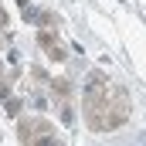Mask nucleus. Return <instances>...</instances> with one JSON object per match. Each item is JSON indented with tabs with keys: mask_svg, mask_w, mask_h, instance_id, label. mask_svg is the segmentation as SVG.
I'll use <instances>...</instances> for the list:
<instances>
[{
	"mask_svg": "<svg viewBox=\"0 0 146 146\" xmlns=\"http://www.w3.org/2000/svg\"><path fill=\"white\" fill-rule=\"evenodd\" d=\"M85 119L99 133L119 129L129 119V99H126V92L115 82H106L102 75H92V85L85 88Z\"/></svg>",
	"mask_w": 146,
	"mask_h": 146,
	"instance_id": "obj_1",
	"label": "nucleus"
},
{
	"mask_svg": "<svg viewBox=\"0 0 146 146\" xmlns=\"http://www.w3.org/2000/svg\"><path fill=\"white\" fill-rule=\"evenodd\" d=\"M21 136H24V146H61L58 143V136H54V129L48 126V122H24L21 126Z\"/></svg>",
	"mask_w": 146,
	"mask_h": 146,
	"instance_id": "obj_2",
	"label": "nucleus"
},
{
	"mask_svg": "<svg viewBox=\"0 0 146 146\" xmlns=\"http://www.w3.org/2000/svg\"><path fill=\"white\" fill-rule=\"evenodd\" d=\"M37 41H41V48H48V51H51V58H54V61H65V51H61V44L54 41V34H51V31H41V34H37Z\"/></svg>",
	"mask_w": 146,
	"mask_h": 146,
	"instance_id": "obj_3",
	"label": "nucleus"
},
{
	"mask_svg": "<svg viewBox=\"0 0 146 146\" xmlns=\"http://www.w3.org/2000/svg\"><path fill=\"white\" fill-rule=\"evenodd\" d=\"M7 95H10V85H7V82L0 78V99H7Z\"/></svg>",
	"mask_w": 146,
	"mask_h": 146,
	"instance_id": "obj_4",
	"label": "nucleus"
},
{
	"mask_svg": "<svg viewBox=\"0 0 146 146\" xmlns=\"http://www.w3.org/2000/svg\"><path fill=\"white\" fill-rule=\"evenodd\" d=\"M0 31H7V14L0 10Z\"/></svg>",
	"mask_w": 146,
	"mask_h": 146,
	"instance_id": "obj_5",
	"label": "nucleus"
}]
</instances>
